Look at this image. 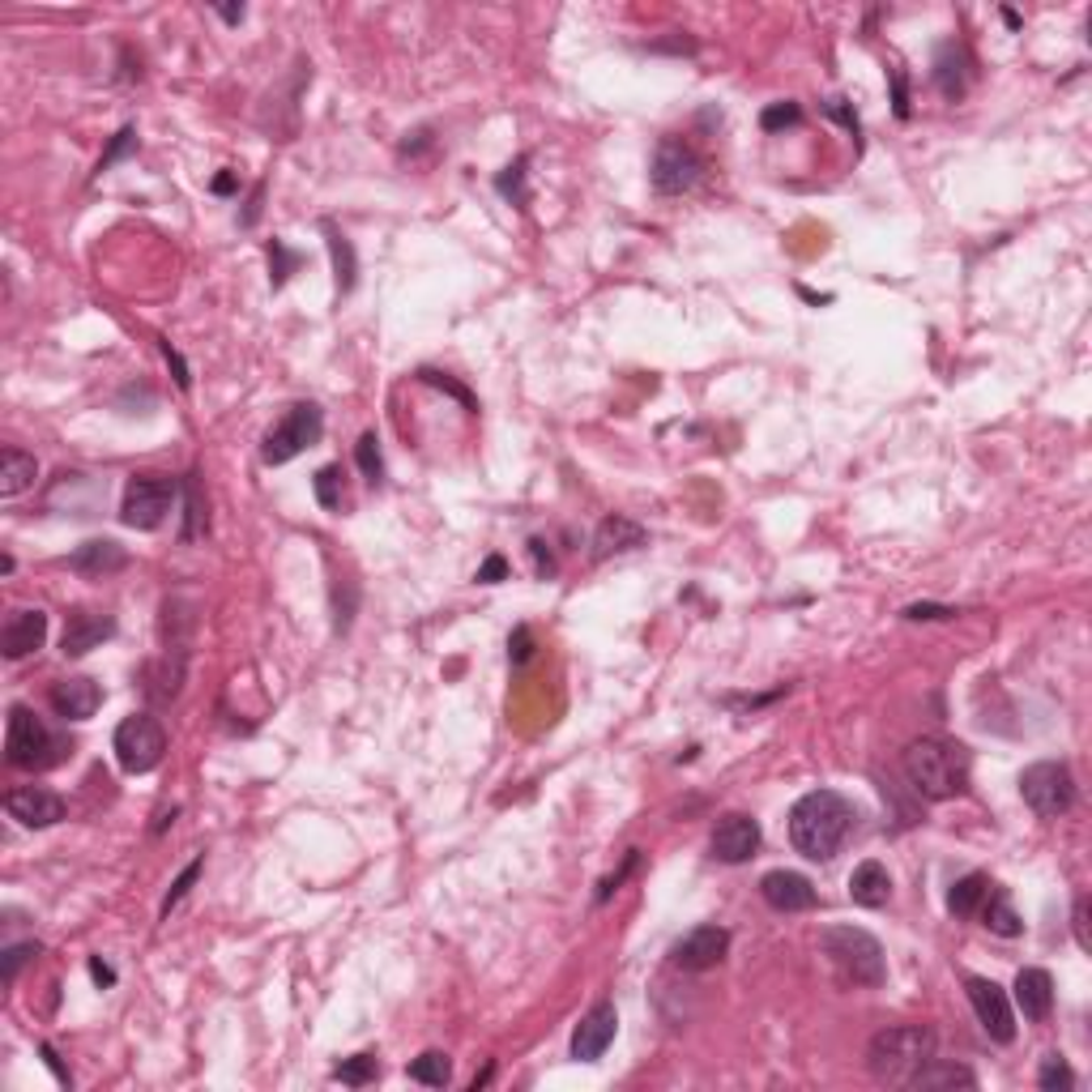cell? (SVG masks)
<instances>
[{"instance_id": "cell-1", "label": "cell", "mask_w": 1092, "mask_h": 1092, "mask_svg": "<svg viewBox=\"0 0 1092 1092\" xmlns=\"http://www.w3.org/2000/svg\"><path fill=\"white\" fill-rule=\"evenodd\" d=\"M858 811L837 790H811L790 811V845L811 862H832L854 837Z\"/></svg>"}, {"instance_id": "cell-2", "label": "cell", "mask_w": 1092, "mask_h": 1092, "mask_svg": "<svg viewBox=\"0 0 1092 1092\" xmlns=\"http://www.w3.org/2000/svg\"><path fill=\"white\" fill-rule=\"evenodd\" d=\"M969 747L956 743V739H913L905 751H901V772L905 782L917 798L926 803H948V798H960L969 790Z\"/></svg>"}, {"instance_id": "cell-3", "label": "cell", "mask_w": 1092, "mask_h": 1092, "mask_svg": "<svg viewBox=\"0 0 1092 1092\" xmlns=\"http://www.w3.org/2000/svg\"><path fill=\"white\" fill-rule=\"evenodd\" d=\"M934 1059V1032L926 1024H897L870 1037L866 1046V1067L879 1084L905 1088L926 1063Z\"/></svg>"}, {"instance_id": "cell-4", "label": "cell", "mask_w": 1092, "mask_h": 1092, "mask_svg": "<svg viewBox=\"0 0 1092 1092\" xmlns=\"http://www.w3.org/2000/svg\"><path fill=\"white\" fill-rule=\"evenodd\" d=\"M819 952L854 985H883L888 981V956H883L875 934L862 930V926H823L819 930Z\"/></svg>"}, {"instance_id": "cell-5", "label": "cell", "mask_w": 1092, "mask_h": 1092, "mask_svg": "<svg viewBox=\"0 0 1092 1092\" xmlns=\"http://www.w3.org/2000/svg\"><path fill=\"white\" fill-rule=\"evenodd\" d=\"M325 436V410L317 401H299L282 414V423L265 432V444H261V461L265 465H286L295 461L303 448L321 444Z\"/></svg>"}, {"instance_id": "cell-6", "label": "cell", "mask_w": 1092, "mask_h": 1092, "mask_svg": "<svg viewBox=\"0 0 1092 1092\" xmlns=\"http://www.w3.org/2000/svg\"><path fill=\"white\" fill-rule=\"evenodd\" d=\"M1020 798L1032 807V815L1059 819L1075 807V776L1063 760H1042L1020 772Z\"/></svg>"}, {"instance_id": "cell-7", "label": "cell", "mask_w": 1092, "mask_h": 1092, "mask_svg": "<svg viewBox=\"0 0 1092 1092\" xmlns=\"http://www.w3.org/2000/svg\"><path fill=\"white\" fill-rule=\"evenodd\" d=\"M61 743L51 739V730L43 725V717L26 704L9 708V730H5V760L14 768H51L61 760Z\"/></svg>"}, {"instance_id": "cell-8", "label": "cell", "mask_w": 1092, "mask_h": 1092, "mask_svg": "<svg viewBox=\"0 0 1092 1092\" xmlns=\"http://www.w3.org/2000/svg\"><path fill=\"white\" fill-rule=\"evenodd\" d=\"M176 499H180L176 479L137 474V479H129V487H124L120 521H124L129 530H159V526L167 521V512L176 508Z\"/></svg>"}, {"instance_id": "cell-9", "label": "cell", "mask_w": 1092, "mask_h": 1092, "mask_svg": "<svg viewBox=\"0 0 1092 1092\" xmlns=\"http://www.w3.org/2000/svg\"><path fill=\"white\" fill-rule=\"evenodd\" d=\"M112 747H116V760H120L124 772H149V768H159L163 756H167V730L159 725V717L133 713V717H124L116 725Z\"/></svg>"}, {"instance_id": "cell-10", "label": "cell", "mask_w": 1092, "mask_h": 1092, "mask_svg": "<svg viewBox=\"0 0 1092 1092\" xmlns=\"http://www.w3.org/2000/svg\"><path fill=\"white\" fill-rule=\"evenodd\" d=\"M704 176V159L683 141V137H661L657 149H653V167H649V180L661 196H683L700 184Z\"/></svg>"}, {"instance_id": "cell-11", "label": "cell", "mask_w": 1092, "mask_h": 1092, "mask_svg": "<svg viewBox=\"0 0 1092 1092\" xmlns=\"http://www.w3.org/2000/svg\"><path fill=\"white\" fill-rule=\"evenodd\" d=\"M965 991H969V1003H973L985 1037L999 1046L1016 1042V1012H1012V999H1007L1003 985L991 981V977H965Z\"/></svg>"}, {"instance_id": "cell-12", "label": "cell", "mask_w": 1092, "mask_h": 1092, "mask_svg": "<svg viewBox=\"0 0 1092 1092\" xmlns=\"http://www.w3.org/2000/svg\"><path fill=\"white\" fill-rule=\"evenodd\" d=\"M725 952H730V930H721V926H696V930L683 934V939H674L670 965L683 969V973H708V969H717V965L725 960Z\"/></svg>"}, {"instance_id": "cell-13", "label": "cell", "mask_w": 1092, "mask_h": 1092, "mask_svg": "<svg viewBox=\"0 0 1092 1092\" xmlns=\"http://www.w3.org/2000/svg\"><path fill=\"white\" fill-rule=\"evenodd\" d=\"M708 850H713V858H717V862H725V866L751 862V858H756V850H760V823H756L751 815H743V811H735V815H721V819L713 823Z\"/></svg>"}, {"instance_id": "cell-14", "label": "cell", "mask_w": 1092, "mask_h": 1092, "mask_svg": "<svg viewBox=\"0 0 1092 1092\" xmlns=\"http://www.w3.org/2000/svg\"><path fill=\"white\" fill-rule=\"evenodd\" d=\"M760 897L776 913H807V909L819 905V892L811 888V879L798 875V870H768L760 879Z\"/></svg>"}, {"instance_id": "cell-15", "label": "cell", "mask_w": 1092, "mask_h": 1092, "mask_svg": "<svg viewBox=\"0 0 1092 1092\" xmlns=\"http://www.w3.org/2000/svg\"><path fill=\"white\" fill-rule=\"evenodd\" d=\"M5 811L22 828H51L65 819V798L51 794L47 786H18L5 794Z\"/></svg>"}, {"instance_id": "cell-16", "label": "cell", "mask_w": 1092, "mask_h": 1092, "mask_svg": "<svg viewBox=\"0 0 1092 1092\" xmlns=\"http://www.w3.org/2000/svg\"><path fill=\"white\" fill-rule=\"evenodd\" d=\"M614 1032H619V1012H614V1003H598V1007L577 1024V1032H572V1059H577V1063H598V1059L610 1050Z\"/></svg>"}, {"instance_id": "cell-17", "label": "cell", "mask_w": 1092, "mask_h": 1092, "mask_svg": "<svg viewBox=\"0 0 1092 1092\" xmlns=\"http://www.w3.org/2000/svg\"><path fill=\"white\" fill-rule=\"evenodd\" d=\"M47 641V614L43 610H14L0 628V653L9 661H22L30 653H39Z\"/></svg>"}, {"instance_id": "cell-18", "label": "cell", "mask_w": 1092, "mask_h": 1092, "mask_svg": "<svg viewBox=\"0 0 1092 1092\" xmlns=\"http://www.w3.org/2000/svg\"><path fill=\"white\" fill-rule=\"evenodd\" d=\"M116 632V619L108 610H73L69 623H65V636H61V649L65 657H86L90 649H98Z\"/></svg>"}, {"instance_id": "cell-19", "label": "cell", "mask_w": 1092, "mask_h": 1092, "mask_svg": "<svg viewBox=\"0 0 1092 1092\" xmlns=\"http://www.w3.org/2000/svg\"><path fill=\"white\" fill-rule=\"evenodd\" d=\"M98 704H102V688L94 679H86V674H73V679H61L51 688V708L65 721H90L98 713Z\"/></svg>"}, {"instance_id": "cell-20", "label": "cell", "mask_w": 1092, "mask_h": 1092, "mask_svg": "<svg viewBox=\"0 0 1092 1092\" xmlns=\"http://www.w3.org/2000/svg\"><path fill=\"white\" fill-rule=\"evenodd\" d=\"M69 567L77 572V577L98 581V577H112V572L129 567V551L120 542H112V538H90V542H82L69 555Z\"/></svg>"}, {"instance_id": "cell-21", "label": "cell", "mask_w": 1092, "mask_h": 1092, "mask_svg": "<svg viewBox=\"0 0 1092 1092\" xmlns=\"http://www.w3.org/2000/svg\"><path fill=\"white\" fill-rule=\"evenodd\" d=\"M1016 1007L1024 1012V1020L1042 1024L1054 1012V977L1046 969H1020L1016 973Z\"/></svg>"}, {"instance_id": "cell-22", "label": "cell", "mask_w": 1092, "mask_h": 1092, "mask_svg": "<svg viewBox=\"0 0 1092 1092\" xmlns=\"http://www.w3.org/2000/svg\"><path fill=\"white\" fill-rule=\"evenodd\" d=\"M645 526H636L632 516H623V512H610L606 521L598 526V534H594V559H610V555H623V551H636V547H645Z\"/></svg>"}, {"instance_id": "cell-23", "label": "cell", "mask_w": 1092, "mask_h": 1092, "mask_svg": "<svg viewBox=\"0 0 1092 1092\" xmlns=\"http://www.w3.org/2000/svg\"><path fill=\"white\" fill-rule=\"evenodd\" d=\"M892 897V875L883 862H858L854 875H850V901L862 905V909H883Z\"/></svg>"}, {"instance_id": "cell-24", "label": "cell", "mask_w": 1092, "mask_h": 1092, "mask_svg": "<svg viewBox=\"0 0 1092 1092\" xmlns=\"http://www.w3.org/2000/svg\"><path fill=\"white\" fill-rule=\"evenodd\" d=\"M905 1088H917V1092H944V1088H977V1075L960 1063H944V1059H930Z\"/></svg>"}, {"instance_id": "cell-25", "label": "cell", "mask_w": 1092, "mask_h": 1092, "mask_svg": "<svg viewBox=\"0 0 1092 1092\" xmlns=\"http://www.w3.org/2000/svg\"><path fill=\"white\" fill-rule=\"evenodd\" d=\"M977 917H981V926L991 930V934H999V939H1016V934H1024V922H1020V913L1012 909V901H1007V892L999 888V883L991 888V897L981 901Z\"/></svg>"}, {"instance_id": "cell-26", "label": "cell", "mask_w": 1092, "mask_h": 1092, "mask_svg": "<svg viewBox=\"0 0 1092 1092\" xmlns=\"http://www.w3.org/2000/svg\"><path fill=\"white\" fill-rule=\"evenodd\" d=\"M34 474H39V461H34L30 452H22V448H5V452H0V495H5V499L30 491V487H34Z\"/></svg>"}, {"instance_id": "cell-27", "label": "cell", "mask_w": 1092, "mask_h": 1092, "mask_svg": "<svg viewBox=\"0 0 1092 1092\" xmlns=\"http://www.w3.org/2000/svg\"><path fill=\"white\" fill-rule=\"evenodd\" d=\"M991 888H995V879H991V875H981V870H973V875H965V879L952 883L948 909H952L956 917H977V909H981L985 897H991Z\"/></svg>"}, {"instance_id": "cell-28", "label": "cell", "mask_w": 1092, "mask_h": 1092, "mask_svg": "<svg viewBox=\"0 0 1092 1092\" xmlns=\"http://www.w3.org/2000/svg\"><path fill=\"white\" fill-rule=\"evenodd\" d=\"M934 82H939V90H944L948 98H960V94H965V86H969V56H965L956 43L939 47V61H934Z\"/></svg>"}, {"instance_id": "cell-29", "label": "cell", "mask_w": 1092, "mask_h": 1092, "mask_svg": "<svg viewBox=\"0 0 1092 1092\" xmlns=\"http://www.w3.org/2000/svg\"><path fill=\"white\" fill-rule=\"evenodd\" d=\"M311 491H317V504H321V508L338 512V508L346 504V474H342V465H321L317 479H311Z\"/></svg>"}, {"instance_id": "cell-30", "label": "cell", "mask_w": 1092, "mask_h": 1092, "mask_svg": "<svg viewBox=\"0 0 1092 1092\" xmlns=\"http://www.w3.org/2000/svg\"><path fill=\"white\" fill-rule=\"evenodd\" d=\"M410 1079L414 1084H427V1088H444L448 1079H452V1063H448V1054H440V1050H427V1054H419L410 1063Z\"/></svg>"}, {"instance_id": "cell-31", "label": "cell", "mask_w": 1092, "mask_h": 1092, "mask_svg": "<svg viewBox=\"0 0 1092 1092\" xmlns=\"http://www.w3.org/2000/svg\"><path fill=\"white\" fill-rule=\"evenodd\" d=\"M354 461H358L363 479H368L372 487L385 483V457H380V440H376V432H363V436H358V444H354Z\"/></svg>"}, {"instance_id": "cell-32", "label": "cell", "mask_w": 1092, "mask_h": 1092, "mask_svg": "<svg viewBox=\"0 0 1092 1092\" xmlns=\"http://www.w3.org/2000/svg\"><path fill=\"white\" fill-rule=\"evenodd\" d=\"M325 231H329V252H333V270H338V291L346 295V291H354V274H358V265H354V248H350V239L338 235L333 227H325Z\"/></svg>"}, {"instance_id": "cell-33", "label": "cell", "mask_w": 1092, "mask_h": 1092, "mask_svg": "<svg viewBox=\"0 0 1092 1092\" xmlns=\"http://www.w3.org/2000/svg\"><path fill=\"white\" fill-rule=\"evenodd\" d=\"M380 1075V1063H376V1054H354V1059H342L338 1067H333V1079L338 1084H350V1088H363V1084H372Z\"/></svg>"}, {"instance_id": "cell-34", "label": "cell", "mask_w": 1092, "mask_h": 1092, "mask_svg": "<svg viewBox=\"0 0 1092 1092\" xmlns=\"http://www.w3.org/2000/svg\"><path fill=\"white\" fill-rule=\"evenodd\" d=\"M205 530V499H201V483H196V474L184 483V542H192L196 534Z\"/></svg>"}, {"instance_id": "cell-35", "label": "cell", "mask_w": 1092, "mask_h": 1092, "mask_svg": "<svg viewBox=\"0 0 1092 1092\" xmlns=\"http://www.w3.org/2000/svg\"><path fill=\"white\" fill-rule=\"evenodd\" d=\"M1037 1084H1042L1046 1092H1071V1088H1075V1071L1067 1067V1059H1063V1054H1046V1063H1042V1075H1037Z\"/></svg>"}, {"instance_id": "cell-36", "label": "cell", "mask_w": 1092, "mask_h": 1092, "mask_svg": "<svg viewBox=\"0 0 1092 1092\" xmlns=\"http://www.w3.org/2000/svg\"><path fill=\"white\" fill-rule=\"evenodd\" d=\"M526 167H530V159L521 154V159H516L512 167H504L499 180H495V188H499L504 196H512L516 205H526V201H530V192H526Z\"/></svg>"}, {"instance_id": "cell-37", "label": "cell", "mask_w": 1092, "mask_h": 1092, "mask_svg": "<svg viewBox=\"0 0 1092 1092\" xmlns=\"http://www.w3.org/2000/svg\"><path fill=\"white\" fill-rule=\"evenodd\" d=\"M803 120V108L798 102H772V108H764V116H760V129L764 133H776V129H794Z\"/></svg>"}, {"instance_id": "cell-38", "label": "cell", "mask_w": 1092, "mask_h": 1092, "mask_svg": "<svg viewBox=\"0 0 1092 1092\" xmlns=\"http://www.w3.org/2000/svg\"><path fill=\"white\" fill-rule=\"evenodd\" d=\"M201 866H205V858H192V862H188V866L180 870V879L171 883V888H167V897H163V917H167V913H171V909H176V905H180V901L188 897V888H192V883H196Z\"/></svg>"}, {"instance_id": "cell-39", "label": "cell", "mask_w": 1092, "mask_h": 1092, "mask_svg": "<svg viewBox=\"0 0 1092 1092\" xmlns=\"http://www.w3.org/2000/svg\"><path fill=\"white\" fill-rule=\"evenodd\" d=\"M270 265H274L270 282H274V291H278V286H282V282L291 278V270L299 265V252H291V248H286L282 239H274V243H270Z\"/></svg>"}, {"instance_id": "cell-40", "label": "cell", "mask_w": 1092, "mask_h": 1092, "mask_svg": "<svg viewBox=\"0 0 1092 1092\" xmlns=\"http://www.w3.org/2000/svg\"><path fill=\"white\" fill-rule=\"evenodd\" d=\"M30 956H39V944H9V948H5V985L18 981V973H22V965H26Z\"/></svg>"}, {"instance_id": "cell-41", "label": "cell", "mask_w": 1092, "mask_h": 1092, "mask_svg": "<svg viewBox=\"0 0 1092 1092\" xmlns=\"http://www.w3.org/2000/svg\"><path fill=\"white\" fill-rule=\"evenodd\" d=\"M129 149H137V133H133V124H129V129H120V133H116V137H112V145H108V154H102V159H98V171H108V167H112V163H116V159H124V154H129Z\"/></svg>"}, {"instance_id": "cell-42", "label": "cell", "mask_w": 1092, "mask_h": 1092, "mask_svg": "<svg viewBox=\"0 0 1092 1092\" xmlns=\"http://www.w3.org/2000/svg\"><path fill=\"white\" fill-rule=\"evenodd\" d=\"M419 380H423V385H436V389H444V393H452V397H457V401H461L465 410H474V397L465 393L461 385H452V380H448L444 372H432V368H423V372H419Z\"/></svg>"}, {"instance_id": "cell-43", "label": "cell", "mask_w": 1092, "mask_h": 1092, "mask_svg": "<svg viewBox=\"0 0 1092 1092\" xmlns=\"http://www.w3.org/2000/svg\"><path fill=\"white\" fill-rule=\"evenodd\" d=\"M909 623H930V619H956V606H934V602H913V606H905L901 610Z\"/></svg>"}, {"instance_id": "cell-44", "label": "cell", "mask_w": 1092, "mask_h": 1092, "mask_svg": "<svg viewBox=\"0 0 1092 1092\" xmlns=\"http://www.w3.org/2000/svg\"><path fill=\"white\" fill-rule=\"evenodd\" d=\"M632 866H636V850H632L628 858H623V866H619L610 879H602V888H598V905H606V901H610V892H619V883L632 875Z\"/></svg>"}, {"instance_id": "cell-45", "label": "cell", "mask_w": 1092, "mask_h": 1092, "mask_svg": "<svg viewBox=\"0 0 1092 1092\" xmlns=\"http://www.w3.org/2000/svg\"><path fill=\"white\" fill-rule=\"evenodd\" d=\"M530 653H534V636H530V628H516L512 636H508V657L521 666V661H530Z\"/></svg>"}, {"instance_id": "cell-46", "label": "cell", "mask_w": 1092, "mask_h": 1092, "mask_svg": "<svg viewBox=\"0 0 1092 1092\" xmlns=\"http://www.w3.org/2000/svg\"><path fill=\"white\" fill-rule=\"evenodd\" d=\"M504 577H508V559H504V555H491V559L479 567V581H483V585H499Z\"/></svg>"}, {"instance_id": "cell-47", "label": "cell", "mask_w": 1092, "mask_h": 1092, "mask_svg": "<svg viewBox=\"0 0 1092 1092\" xmlns=\"http://www.w3.org/2000/svg\"><path fill=\"white\" fill-rule=\"evenodd\" d=\"M530 555H534L538 577H551V572H555V555L547 551V542H542V538H530Z\"/></svg>"}, {"instance_id": "cell-48", "label": "cell", "mask_w": 1092, "mask_h": 1092, "mask_svg": "<svg viewBox=\"0 0 1092 1092\" xmlns=\"http://www.w3.org/2000/svg\"><path fill=\"white\" fill-rule=\"evenodd\" d=\"M823 112H828L832 120L850 124V129H854V137H858V116H854V108H845V98H828V102H823Z\"/></svg>"}, {"instance_id": "cell-49", "label": "cell", "mask_w": 1092, "mask_h": 1092, "mask_svg": "<svg viewBox=\"0 0 1092 1092\" xmlns=\"http://www.w3.org/2000/svg\"><path fill=\"white\" fill-rule=\"evenodd\" d=\"M892 102H897V116L909 120V94H905V73L892 69Z\"/></svg>"}, {"instance_id": "cell-50", "label": "cell", "mask_w": 1092, "mask_h": 1092, "mask_svg": "<svg viewBox=\"0 0 1092 1092\" xmlns=\"http://www.w3.org/2000/svg\"><path fill=\"white\" fill-rule=\"evenodd\" d=\"M1075 939H1079L1084 952L1092 948V939H1088V901H1084V897L1075 901Z\"/></svg>"}, {"instance_id": "cell-51", "label": "cell", "mask_w": 1092, "mask_h": 1092, "mask_svg": "<svg viewBox=\"0 0 1092 1092\" xmlns=\"http://www.w3.org/2000/svg\"><path fill=\"white\" fill-rule=\"evenodd\" d=\"M90 977H94L98 985H116V969H112V965H102L98 956H90Z\"/></svg>"}, {"instance_id": "cell-52", "label": "cell", "mask_w": 1092, "mask_h": 1092, "mask_svg": "<svg viewBox=\"0 0 1092 1092\" xmlns=\"http://www.w3.org/2000/svg\"><path fill=\"white\" fill-rule=\"evenodd\" d=\"M163 354H167V363L176 368V380H180V389H188V385H192V380H188V368H184V358L171 350V342H163Z\"/></svg>"}, {"instance_id": "cell-53", "label": "cell", "mask_w": 1092, "mask_h": 1092, "mask_svg": "<svg viewBox=\"0 0 1092 1092\" xmlns=\"http://www.w3.org/2000/svg\"><path fill=\"white\" fill-rule=\"evenodd\" d=\"M261 196H265V184H256V192H252V201H248V214L239 218L243 227H252L256 218H261Z\"/></svg>"}, {"instance_id": "cell-54", "label": "cell", "mask_w": 1092, "mask_h": 1092, "mask_svg": "<svg viewBox=\"0 0 1092 1092\" xmlns=\"http://www.w3.org/2000/svg\"><path fill=\"white\" fill-rule=\"evenodd\" d=\"M43 1059H47V1067H51V1071H56V1079H61V1084H69V1071H65V1067H61V1059H56V1050H51V1046H43Z\"/></svg>"}, {"instance_id": "cell-55", "label": "cell", "mask_w": 1092, "mask_h": 1092, "mask_svg": "<svg viewBox=\"0 0 1092 1092\" xmlns=\"http://www.w3.org/2000/svg\"><path fill=\"white\" fill-rule=\"evenodd\" d=\"M214 192H218V196H227V192H235V176H231V171H223V176H218V180H214Z\"/></svg>"}, {"instance_id": "cell-56", "label": "cell", "mask_w": 1092, "mask_h": 1092, "mask_svg": "<svg viewBox=\"0 0 1092 1092\" xmlns=\"http://www.w3.org/2000/svg\"><path fill=\"white\" fill-rule=\"evenodd\" d=\"M218 14H223V22H231V26L243 22V5H227V9H218Z\"/></svg>"}]
</instances>
